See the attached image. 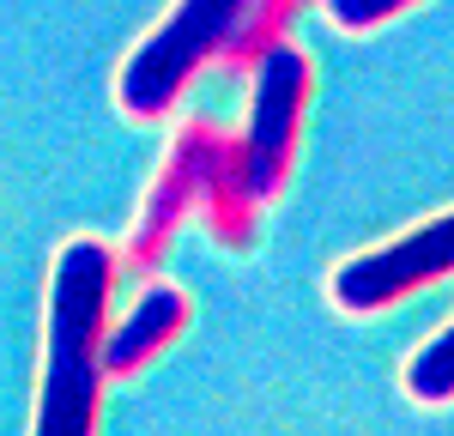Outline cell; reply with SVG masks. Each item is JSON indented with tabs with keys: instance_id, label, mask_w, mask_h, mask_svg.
<instances>
[{
	"instance_id": "cell-7",
	"label": "cell",
	"mask_w": 454,
	"mask_h": 436,
	"mask_svg": "<svg viewBox=\"0 0 454 436\" xmlns=\"http://www.w3.org/2000/svg\"><path fill=\"white\" fill-rule=\"evenodd\" d=\"M406 394L419 406H449L454 400V327H442L436 339H424L412 363H406Z\"/></svg>"
},
{
	"instance_id": "cell-6",
	"label": "cell",
	"mask_w": 454,
	"mask_h": 436,
	"mask_svg": "<svg viewBox=\"0 0 454 436\" xmlns=\"http://www.w3.org/2000/svg\"><path fill=\"white\" fill-rule=\"evenodd\" d=\"M188 327V291L182 285H145L140 303L104 333V376H134L145 358H158L176 333Z\"/></svg>"
},
{
	"instance_id": "cell-4",
	"label": "cell",
	"mask_w": 454,
	"mask_h": 436,
	"mask_svg": "<svg viewBox=\"0 0 454 436\" xmlns=\"http://www.w3.org/2000/svg\"><path fill=\"white\" fill-rule=\"evenodd\" d=\"M442 273H454V213L430 218L419 230L382 243V249H364V254H351V261H340L327 291H333V303L346 315H376V309L400 303L406 291L430 285Z\"/></svg>"
},
{
	"instance_id": "cell-3",
	"label": "cell",
	"mask_w": 454,
	"mask_h": 436,
	"mask_svg": "<svg viewBox=\"0 0 454 436\" xmlns=\"http://www.w3.org/2000/svg\"><path fill=\"white\" fill-rule=\"evenodd\" d=\"M254 0H176L170 19L128 55V67L115 79V97L134 121H152L188 91V79L207 67L212 55H224V43L237 36L243 12Z\"/></svg>"
},
{
	"instance_id": "cell-2",
	"label": "cell",
	"mask_w": 454,
	"mask_h": 436,
	"mask_svg": "<svg viewBox=\"0 0 454 436\" xmlns=\"http://www.w3.org/2000/svg\"><path fill=\"white\" fill-rule=\"evenodd\" d=\"M248 67H254V97H248L243 140H231V176H237L248 206H267L291 176V152H297V134H303L309 55L297 43L273 36Z\"/></svg>"
},
{
	"instance_id": "cell-5",
	"label": "cell",
	"mask_w": 454,
	"mask_h": 436,
	"mask_svg": "<svg viewBox=\"0 0 454 436\" xmlns=\"http://www.w3.org/2000/svg\"><path fill=\"white\" fill-rule=\"evenodd\" d=\"M224 152H231V134H224V128H212V121H182L170 158H164L158 182L145 188V206H140V218H134V230H128V267H140V273L158 267V254L170 249L176 224L188 213H200V200H207Z\"/></svg>"
},
{
	"instance_id": "cell-1",
	"label": "cell",
	"mask_w": 454,
	"mask_h": 436,
	"mask_svg": "<svg viewBox=\"0 0 454 436\" xmlns=\"http://www.w3.org/2000/svg\"><path fill=\"white\" fill-rule=\"evenodd\" d=\"M115 254L98 237H73L49 273V333H43V388L36 436H91L104 400V333Z\"/></svg>"
}]
</instances>
